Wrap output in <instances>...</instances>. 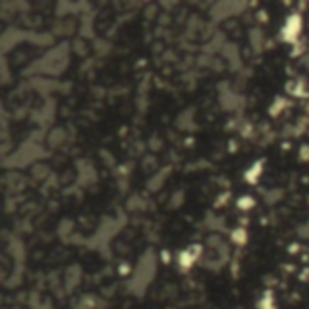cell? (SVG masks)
I'll return each mask as SVG.
<instances>
[{"label":"cell","instance_id":"obj_1","mask_svg":"<svg viewBox=\"0 0 309 309\" xmlns=\"http://www.w3.org/2000/svg\"><path fill=\"white\" fill-rule=\"evenodd\" d=\"M300 29H302L300 17H298V15H291V17L286 20V26H284V29H282L284 38L289 40V42H295L298 33H300Z\"/></svg>","mask_w":309,"mask_h":309},{"label":"cell","instance_id":"obj_2","mask_svg":"<svg viewBox=\"0 0 309 309\" xmlns=\"http://www.w3.org/2000/svg\"><path fill=\"white\" fill-rule=\"evenodd\" d=\"M259 172H262V165L261 163H257L253 170H249L248 174H246V179H248L249 183H255V179H257V176H259Z\"/></svg>","mask_w":309,"mask_h":309},{"label":"cell","instance_id":"obj_3","mask_svg":"<svg viewBox=\"0 0 309 309\" xmlns=\"http://www.w3.org/2000/svg\"><path fill=\"white\" fill-rule=\"evenodd\" d=\"M232 237H233V240H235V242H239V244H244V242H246V237H248V235H246L244 230H235Z\"/></svg>","mask_w":309,"mask_h":309},{"label":"cell","instance_id":"obj_4","mask_svg":"<svg viewBox=\"0 0 309 309\" xmlns=\"http://www.w3.org/2000/svg\"><path fill=\"white\" fill-rule=\"evenodd\" d=\"M239 206L242 208V210H244V208H249V206H253V199H251V197H242L239 201Z\"/></svg>","mask_w":309,"mask_h":309}]
</instances>
